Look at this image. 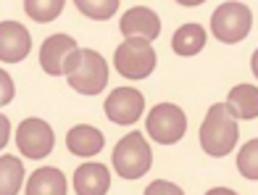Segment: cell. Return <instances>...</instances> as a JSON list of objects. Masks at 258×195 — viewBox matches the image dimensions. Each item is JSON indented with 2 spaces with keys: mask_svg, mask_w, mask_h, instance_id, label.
Instances as JSON below:
<instances>
[{
  "mask_svg": "<svg viewBox=\"0 0 258 195\" xmlns=\"http://www.w3.org/2000/svg\"><path fill=\"white\" fill-rule=\"evenodd\" d=\"M237 116L232 113L227 103H216L211 106L206 119L201 124V145L208 156L221 158L232 153V148L237 145Z\"/></svg>",
  "mask_w": 258,
  "mask_h": 195,
  "instance_id": "cell-1",
  "label": "cell"
},
{
  "mask_svg": "<svg viewBox=\"0 0 258 195\" xmlns=\"http://www.w3.org/2000/svg\"><path fill=\"white\" fill-rule=\"evenodd\" d=\"M63 74L77 93L82 95H98L103 93L105 82H108V63L100 53L90 48H77L66 61Z\"/></svg>",
  "mask_w": 258,
  "mask_h": 195,
  "instance_id": "cell-2",
  "label": "cell"
},
{
  "mask_svg": "<svg viewBox=\"0 0 258 195\" xmlns=\"http://www.w3.org/2000/svg\"><path fill=\"white\" fill-rule=\"evenodd\" d=\"M153 166V151L143 132H129L113 148V169L124 179H140Z\"/></svg>",
  "mask_w": 258,
  "mask_h": 195,
  "instance_id": "cell-3",
  "label": "cell"
},
{
  "mask_svg": "<svg viewBox=\"0 0 258 195\" xmlns=\"http://www.w3.org/2000/svg\"><path fill=\"white\" fill-rule=\"evenodd\" d=\"M250 27H253L250 8L245 3H237V0L221 3L214 11V16H211V32H214V37L227 42V45L242 42L250 34Z\"/></svg>",
  "mask_w": 258,
  "mask_h": 195,
  "instance_id": "cell-4",
  "label": "cell"
},
{
  "mask_svg": "<svg viewBox=\"0 0 258 195\" xmlns=\"http://www.w3.org/2000/svg\"><path fill=\"white\" fill-rule=\"evenodd\" d=\"M113 63L119 69V74L126 79H145L156 69V50L143 37H126L116 48Z\"/></svg>",
  "mask_w": 258,
  "mask_h": 195,
  "instance_id": "cell-5",
  "label": "cell"
},
{
  "mask_svg": "<svg viewBox=\"0 0 258 195\" xmlns=\"http://www.w3.org/2000/svg\"><path fill=\"white\" fill-rule=\"evenodd\" d=\"M187 129V116L179 106L174 103H158L148 113V135L161 145H174L184 137Z\"/></svg>",
  "mask_w": 258,
  "mask_h": 195,
  "instance_id": "cell-6",
  "label": "cell"
},
{
  "mask_svg": "<svg viewBox=\"0 0 258 195\" xmlns=\"http://www.w3.org/2000/svg\"><path fill=\"white\" fill-rule=\"evenodd\" d=\"M53 143H55L53 129L42 119H34V116L24 119L16 129V145L27 158H45L53 151Z\"/></svg>",
  "mask_w": 258,
  "mask_h": 195,
  "instance_id": "cell-7",
  "label": "cell"
},
{
  "mask_svg": "<svg viewBox=\"0 0 258 195\" xmlns=\"http://www.w3.org/2000/svg\"><path fill=\"white\" fill-rule=\"evenodd\" d=\"M145 111V98L135 87H116L105 98V116L113 124H135Z\"/></svg>",
  "mask_w": 258,
  "mask_h": 195,
  "instance_id": "cell-8",
  "label": "cell"
},
{
  "mask_svg": "<svg viewBox=\"0 0 258 195\" xmlns=\"http://www.w3.org/2000/svg\"><path fill=\"white\" fill-rule=\"evenodd\" d=\"M74 50H77V40L72 37V34H63V32L50 34L40 48V66L50 77H61L63 69H66L69 55H72Z\"/></svg>",
  "mask_w": 258,
  "mask_h": 195,
  "instance_id": "cell-9",
  "label": "cell"
},
{
  "mask_svg": "<svg viewBox=\"0 0 258 195\" xmlns=\"http://www.w3.org/2000/svg\"><path fill=\"white\" fill-rule=\"evenodd\" d=\"M32 34L19 21H0V61L19 63L29 55Z\"/></svg>",
  "mask_w": 258,
  "mask_h": 195,
  "instance_id": "cell-10",
  "label": "cell"
},
{
  "mask_svg": "<svg viewBox=\"0 0 258 195\" xmlns=\"http://www.w3.org/2000/svg\"><path fill=\"white\" fill-rule=\"evenodd\" d=\"M121 32L126 37H143L148 42H153L161 32V19L145 6H135L121 16Z\"/></svg>",
  "mask_w": 258,
  "mask_h": 195,
  "instance_id": "cell-11",
  "label": "cell"
},
{
  "mask_svg": "<svg viewBox=\"0 0 258 195\" xmlns=\"http://www.w3.org/2000/svg\"><path fill=\"white\" fill-rule=\"evenodd\" d=\"M111 187V174L103 164H82L74 171V190L77 195H105Z\"/></svg>",
  "mask_w": 258,
  "mask_h": 195,
  "instance_id": "cell-12",
  "label": "cell"
},
{
  "mask_svg": "<svg viewBox=\"0 0 258 195\" xmlns=\"http://www.w3.org/2000/svg\"><path fill=\"white\" fill-rule=\"evenodd\" d=\"M66 148L79 158H90L103 151V132L90 124H77L66 135Z\"/></svg>",
  "mask_w": 258,
  "mask_h": 195,
  "instance_id": "cell-13",
  "label": "cell"
},
{
  "mask_svg": "<svg viewBox=\"0 0 258 195\" xmlns=\"http://www.w3.org/2000/svg\"><path fill=\"white\" fill-rule=\"evenodd\" d=\"M27 195H66V177L55 166L37 169L27 182Z\"/></svg>",
  "mask_w": 258,
  "mask_h": 195,
  "instance_id": "cell-14",
  "label": "cell"
},
{
  "mask_svg": "<svg viewBox=\"0 0 258 195\" xmlns=\"http://www.w3.org/2000/svg\"><path fill=\"white\" fill-rule=\"evenodd\" d=\"M227 106L237 119H255L258 116V87L253 85H237L229 90Z\"/></svg>",
  "mask_w": 258,
  "mask_h": 195,
  "instance_id": "cell-15",
  "label": "cell"
},
{
  "mask_svg": "<svg viewBox=\"0 0 258 195\" xmlns=\"http://www.w3.org/2000/svg\"><path fill=\"white\" fill-rule=\"evenodd\" d=\"M206 45V29L201 24H184L177 29V34H174L171 40V48L177 50L179 55H184V58H190V55H198L203 50Z\"/></svg>",
  "mask_w": 258,
  "mask_h": 195,
  "instance_id": "cell-16",
  "label": "cell"
},
{
  "mask_svg": "<svg viewBox=\"0 0 258 195\" xmlns=\"http://www.w3.org/2000/svg\"><path fill=\"white\" fill-rule=\"evenodd\" d=\"M24 182V164L16 156H0V195H16Z\"/></svg>",
  "mask_w": 258,
  "mask_h": 195,
  "instance_id": "cell-17",
  "label": "cell"
},
{
  "mask_svg": "<svg viewBox=\"0 0 258 195\" xmlns=\"http://www.w3.org/2000/svg\"><path fill=\"white\" fill-rule=\"evenodd\" d=\"M63 3L66 0H24V11L29 19L48 24V21L58 19V14L63 11Z\"/></svg>",
  "mask_w": 258,
  "mask_h": 195,
  "instance_id": "cell-18",
  "label": "cell"
},
{
  "mask_svg": "<svg viewBox=\"0 0 258 195\" xmlns=\"http://www.w3.org/2000/svg\"><path fill=\"white\" fill-rule=\"evenodd\" d=\"M77 8L82 11L85 16L95 19V21H105L116 14L119 8V0H74Z\"/></svg>",
  "mask_w": 258,
  "mask_h": 195,
  "instance_id": "cell-19",
  "label": "cell"
},
{
  "mask_svg": "<svg viewBox=\"0 0 258 195\" xmlns=\"http://www.w3.org/2000/svg\"><path fill=\"white\" fill-rule=\"evenodd\" d=\"M237 169L245 179H258V137L242 145L237 153Z\"/></svg>",
  "mask_w": 258,
  "mask_h": 195,
  "instance_id": "cell-20",
  "label": "cell"
},
{
  "mask_svg": "<svg viewBox=\"0 0 258 195\" xmlns=\"http://www.w3.org/2000/svg\"><path fill=\"white\" fill-rule=\"evenodd\" d=\"M145 195H184L182 187H177L174 182H166V179H158V182H150Z\"/></svg>",
  "mask_w": 258,
  "mask_h": 195,
  "instance_id": "cell-21",
  "label": "cell"
},
{
  "mask_svg": "<svg viewBox=\"0 0 258 195\" xmlns=\"http://www.w3.org/2000/svg\"><path fill=\"white\" fill-rule=\"evenodd\" d=\"M14 79H11V74H6L3 69H0V106H8L11 100H14Z\"/></svg>",
  "mask_w": 258,
  "mask_h": 195,
  "instance_id": "cell-22",
  "label": "cell"
},
{
  "mask_svg": "<svg viewBox=\"0 0 258 195\" xmlns=\"http://www.w3.org/2000/svg\"><path fill=\"white\" fill-rule=\"evenodd\" d=\"M8 137H11V121L3 116V113H0V148H6Z\"/></svg>",
  "mask_w": 258,
  "mask_h": 195,
  "instance_id": "cell-23",
  "label": "cell"
},
{
  "mask_svg": "<svg viewBox=\"0 0 258 195\" xmlns=\"http://www.w3.org/2000/svg\"><path fill=\"white\" fill-rule=\"evenodd\" d=\"M206 195H237V192L229 190V187H214V190H208Z\"/></svg>",
  "mask_w": 258,
  "mask_h": 195,
  "instance_id": "cell-24",
  "label": "cell"
},
{
  "mask_svg": "<svg viewBox=\"0 0 258 195\" xmlns=\"http://www.w3.org/2000/svg\"><path fill=\"white\" fill-rule=\"evenodd\" d=\"M250 66H253V74L258 77V50L253 53V58H250Z\"/></svg>",
  "mask_w": 258,
  "mask_h": 195,
  "instance_id": "cell-25",
  "label": "cell"
},
{
  "mask_svg": "<svg viewBox=\"0 0 258 195\" xmlns=\"http://www.w3.org/2000/svg\"><path fill=\"white\" fill-rule=\"evenodd\" d=\"M177 3H182V6H201V3H206V0H177Z\"/></svg>",
  "mask_w": 258,
  "mask_h": 195,
  "instance_id": "cell-26",
  "label": "cell"
}]
</instances>
